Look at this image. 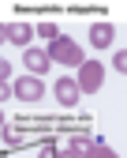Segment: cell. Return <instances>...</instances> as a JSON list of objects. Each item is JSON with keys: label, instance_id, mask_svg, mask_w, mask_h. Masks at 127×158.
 Listing matches in <instances>:
<instances>
[{"label": "cell", "instance_id": "obj_1", "mask_svg": "<svg viewBox=\"0 0 127 158\" xmlns=\"http://www.w3.org/2000/svg\"><path fill=\"white\" fill-rule=\"evenodd\" d=\"M49 60H56V64H63V68H79L82 60H86V56H82V45L79 42H71L67 34H60L56 42H49Z\"/></svg>", "mask_w": 127, "mask_h": 158}, {"label": "cell", "instance_id": "obj_2", "mask_svg": "<svg viewBox=\"0 0 127 158\" xmlns=\"http://www.w3.org/2000/svg\"><path fill=\"white\" fill-rule=\"evenodd\" d=\"M75 83H79L82 94H97L101 83H105V68H101L97 60H82V64H79V79H75Z\"/></svg>", "mask_w": 127, "mask_h": 158}, {"label": "cell", "instance_id": "obj_3", "mask_svg": "<svg viewBox=\"0 0 127 158\" xmlns=\"http://www.w3.org/2000/svg\"><path fill=\"white\" fill-rule=\"evenodd\" d=\"M15 98H19V102H41V98H45V83H41L37 75L15 79Z\"/></svg>", "mask_w": 127, "mask_h": 158}, {"label": "cell", "instance_id": "obj_4", "mask_svg": "<svg viewBox=\"0 0 127 158\" xmlns=\"http://www.w3.org/2000/svg\"><path fill=\"white\" fill-rule=\"evenodd\" d=\"M79 98H82L79 83L67 79V75H60V79H56V102H60L63 109H71V106H79Z\"/></svg>", "mask_w": 127, "mask_h": 158}, {"label": "cell", "instance_id": "obj_5", "mask_svg": "<svg viewBox=\"0 0 127 158\" xmlns=\"http://www.w3.org/2000/svg\"><path fill=\"white\" fill-rule=\"evenodd\" d=\"M23 64H26L30 75H41V72H49L52 60H49V53H45V49H34V45H30V49H23Z\"/></svg>", "mask_w": 127, "mask_h": 158}, {"label": "cell", "instance_id": "obj_6", "mask_svg": "<svg viewBox=\"0 0 127 158\" xmlns=\"http://www.w3.org/2000/svg\"><path fill=\"white\" fill-rule=\"evenodd\" d=\"M4 34H8V42H11V45H23V49H30L34 27H30V23H8V27H4Z\"/></svg>", "mask_w": 127, "mask_h": 158}, {"label": "cell", "instance_id": "obj_7", "mask_svg": "<svg viewBox=\"0 0 127 158\" xmlns=\"http://www.w3.org/2000/svg\"><path fill=\"white\" fill-rule=\"evenodd\" d=\"M112 38H116V30L109 23H90V42H94V49H109Z\"/></svg>", "mask_w": 127, "mask_h": 158}, {"label": "cell", "instance_id": "obj_8", "mask_svg": "<svg viewBox=\"0 0 127 158\" xmlns=\"http://www.w3.org/2000/svg\"><path fill=\"white\" fill-rule=\"evenodd\" d=\"M94 143H97V139H90V132H75V135H71V147H67V151H75V154H86Z\"/></svg>", "mask_w": 127, "mask_h": 158}, {"label": "cell", "instance_id": "obj_9", "mask_svg": "<svg viewBox=\"0 0 127 158\" xmlns=\"http://www.w3.org/2000/svg\"><path fill=\"white\" fill-rule=\"evenodd\" d=\"M37 38H45V42H56V38H60V27H56V23H37Z\"/></svg>", "mask_w": 127, "mask_h": 158}, {"label": "cell", "instance_id": "obj_10", "mask_svg": "<svg viewBox=\"0 0 127 158\" xmlns=\"http://www.w3.org/2000/svg\"><path fill=\"white\" fill-rule=\"evenodd\" d=\"M82 158H120L116 151H109V147H105V143H94L86 154H82Z\"/></svg>", "mask_w": 127, "mask_h": 158}, {"label": "cell", "instance_id": "obj_11", "mask_svg": "<svg viewBox=\"0 0 127 158\" xmlns=\"http://www.w3.org/2000/svg\"><path fill=\"white\" fill-rule=\"evenodd\" d=\"M112 68H116L120 75H127V49H120V53L112 56Z\"/></svg>", "mask_w": 127, "mask_h": 158}, {"label": "cell", "instance_id": "obj_12", "mask_svg": "<svg viewBox=\"0 0 127 158\" xmlns=\"http://www.w3.org/2000/svg\"><path fill=\"white\" fill-rule=\"evenodd\" d=\"M11 94H15V87H8V79H0V102H8Z\"/></svg>", "mask_w": 127, "mask_h": 158}, {"label": "cell", "instance_id": "obj_13", "mask_svg": "<svg viewBox=\"0 0 127 158\" xmlns=\"http://www.w3.org/2000/svg\"><path fill=\"white\" fill-rule=\"evenodd\" d=\"M8 72H11V64L4 60V56H0V79H8Z\"/></svg>", "mask_w": 127, "mask_h": 158}, {"label": "cell", "instance_id": "obj_14", "mask_svg": "<svg viewBox=\"0 0 127 158\" xmlns=\"http://www.w3.org/2000/svg\"><path fill=\"white\" fill-rule=\"evenodd\" d=\"M37 158H56V151H52V147H41V154H37Z\"/></svg>", "mask_w": 127, "mask_h": 158}, {"label": "cell", "instance_id": "obj_15", "mask_svg": "<svg viewBox=\"0 0 127 158\" xmlns=\"http://www.w3.org/2000/svg\"><path fill=\"white\" fill-rule=\"evenodd\" d=\"M60 158H82V154H75V151H63V154H60Z\"/></svg>", "mask_w": 127, "mask_h": 158}, {"label": "cell", "instance_id": "obj_16", "mask_svg": "<svg viewBox=\"0 0 127 158\" xmlns=\"http://www.w3.org/2000/svg\"><path fill=\"white\" fill-rule=\"evenodd\" d=\"M4 42H8V34H4V27H0V45H4Z\"/></svg>", "mask_w": 127, "mask_h": 158}, {"label": "cell", "instance_id": "obj_17", "mask_svg": "<svg viewBox=\"0 0 127 158\" xmlns=\"http://www.w3.org/2000/svg\"><path fill=\"white\" fill-rule=\"evenodd\" d=\"M0 128H4V113H0Z\"/></svg>", "mask_w": 127, "mask_h": 158}]
</instances>
